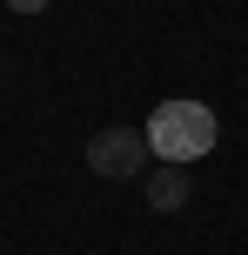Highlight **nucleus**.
<instances>
[{
	"label": "nucleus",
	"instance_id": "f257e3e1",
	"mask_svg": "<svg viewBox=\"0 0 248 255\" xmlns=\"http://www.w3.org/2000/svg\"><path fill=\"white\" fill-rule=\"evenodd\" d=\"M148 154L155 161H174V168H195L201 154L215 148V108L208 101H188V94H174V101H161L155 115H148Z\"/></svg>",
	"mask_w": 248,
	"mask_h": 255
},
{
	"label": "nucleus",
	"instance_id": "f03ea898",
	"mask_svg": "<svg viewBox=\"0 0 248 255\" xmlns=\"http://www.w3.org/2000/svg\"><path fill=\"white\" fill-rule=\"evenodd\" d=\"M148 161H155V154H148V134H141V128H101V134L87 141V168L101 181H141Z\"/></svg>",
	"mask_w": 248,
	"mask_h": 255
},
{
	"label": "nucleus",
	"instance_id": "7ed1b4c3",
	"mask_svg": "<svg viewBox=\"0 0 248 255\" xmlns=\"http://www.w3.org/2000/svg\"><path fill=\"white\" fill-rule=\"evenodd\" d=\"M188 195H195L188 168H174V161L148 168V208H161V215H181V208H188Z\"/></svg>",
	"mask_w": 248,
	"mask_h": 255
},
{
	"label": "nucleus",
	"instance_id": "20e7f679",
	"mask_svg": "<svg viewBox=\"0 0 248 255\" xmlns=\"http://www.w3.org/2000/svg\"><path fill=\"white\" fill-rule=\"evenodd\" d=\"M7 7H13V13H40L47 0H7Z\"/></svg>",
	"mask_w": 248,
	"mask_h": 255
}]
</instances>
